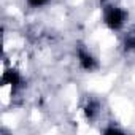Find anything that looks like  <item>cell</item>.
I'll return each instance as SVG.
<instances>
[{
	"label": "cell",
	"instance_id": "obj_6",
	"mask_svg": "<svg viewBox=\"0 0 135 135\" xmlns=\"http://www.w3.org/2000/svg\"><path fill=\"white\" fill-rule=\"evenodd\" d=\"M27 3L33 8H38V7H45L46 3H49V0H27Z\"/></svg>",
	"mask_w": 135,
	"mask_h": 135
},
{
	"label": "cell",
	"instance_id": "obj_5",
	"mask_svg": "<svg viewBox=\"0 0 135 135\" xmlns=\"http://www.w3.org/2000/svg\"><path fill=\"white\" fill-rule=\"evenodd\" d=\"M124 48L127 51H135V32H130L124 40Z\"/></svg>",
	"mask_w": 135,
	"mask_h": 135
},
{
	"label": "cell",
	"instance_id": "obj_7",
	"mask_svg": "<svg viewBox=\"0 0 135 135\" xmlns=\"http://www.w3.org/2000/svg\"><path fill=\"white\" fill-rule=\"evenodd\" d=\"M103 133H122V130L118 127H107L103 129Z\"/></svg>",
	"mask_w": 135,
	"mask_h": 135
},
{
	"label": "cell",
	"instance_id": "obj_2",
	"mask_svg": "<svg viewBox=\"0 0 135 135\" xmlns=\"http://www.w3.org/2000/svg\"><path fill=\"white\" fill-rule=\"evenodd\" d=\"M78 62H80V67L86 72H94L99 69V62L97 59L84 48H80L78 49Z\"/></svg>",
	"mask_w": 135,
	"mask_h": 135
},
{
	"label": "cell",
	"instance_id": "obj_3",
	"mask_svg": "<svg viewBox=\"0 0 135 135\" xmlns=\"http://www.w3.org/2000/svg\"><path fill=\"white\" fill-rule=\"evenodd\" d=\"M5 84H10L13 88V91H16L22 84V76L19 75L18 70H13V69L7 70V72H3V76H2V86H5Z\"/></svg>",
	"mask_w": 135,
	"mask_h": 135
},
{
	"label": "cell",
	"instance_id": "obj_1",
	"mask_svg": "<svg viewBox=\"0 0 135 135\" xmlns=\"http://www.w3.org/2000/svg\"><path fill=\"white\" fill-rule=\"evenodd\" d=\"M127 21V13L116 5H107L103 8V22L111 30H121Z\"/></svg>",
	"mask_w": 135,
	"mask_h": 135
},
{
	"label": "cell",
	"instance_id": "obj_4",
	"mask_svg": "<svg viewBox=\"0 0 135 135\" xmlns=\"http://www.w3.org/2000/svg\"><path fill=\"white\" fill-rule=\"evenodd\" d=\"M100 113V103L97 100H89L88 105L84 107V114L89 121H94Z\"/></svg>",
	"mask_w": 135,
	"mask_h": 135
}]
</instances>
